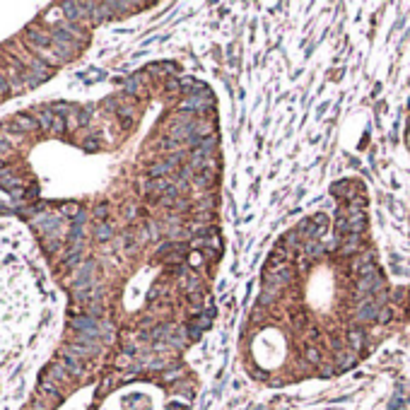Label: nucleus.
Returning <instances> with one entry per match:
<instances>
[{
    "mask_svg": "<svg viewBox=\"0 0 410 410\" xmlns=\"http://www.w3.org/2000/svg\"><path fill=\"white\" fill-rule=\"evenodd\" d=\"M347 343H350V350H352V352H360V350H362V343H364L362 328H350V333H347Z\"/></svg>",
    "mask_w": 410,
    "mask_h": 410,
    "instance_id": "nucleus-10",
    "label": "nucleus"
},
{
    "mask_svg": "<svg viewBox=\"0 0 410 410\" xmlns=\"http://www.w3.org/2000/svg\"><path fill=\"white\" fill-rule=\"evenodd\" d=\"M85 147H87V150H97V140H95V138H92V140H87Z\"/></svg>",
    "mask_w": 410,
    "mask_h": 410,
    "instance_id": "nucleus-32",
    "label": "nucleus"
},
{
    "mask_svg": "<svg viewBox=\"0 0 410 410\" xmlns=\"http://www.w3.org/2000/svg\"><path fill=\"white\" fill-rule=\"evenodd\" d=\"M210 104H213V97H210V95H193V97H186V102H183V111L196 114V111L210 109Z\"/></svg>",
    "mask_w": 410,
    "mask_h": 410,
    "instance_id": "nucleus-4",
    "label": "nucleus"
},
{
    "mask_svg": "<svg viewBox=\"0 0 410 410\" xmlns=\"http://www.w3.org/2000/svg\"><path fill=\"white\" fill-rule=\"evenodd\" d=\"M300 241H304V237L300 234V229H290V232L283 237V241H280V244H285L290 251H294V249L300 246Z\"/></svg>",
    "mask_w": 410,
    "mask_h": 410,
    "instance_id": "nucleus-11",
    "label": "nucleus"
},
{
    "mask_svg": "<svg viewBox=\"0 0 410 410\" xmlns=\"http://www.w3.org/2000/svg\"><path fill=\"white\" fill-rule=\"evenodd\" d=\"M391 319H394V311H391L388 307H381V309H379V316H377L379 324H388Z\"/></svg>",
    "mask_w": 410,
    "mask_h": 410,
    "instance_id": "nucleus-23",
    "label": "nucleus"
},
{
    "mask_svg": "<svg viewBox=\"0 0 410 410\" xmlns=\"http://www.w3.org/2000/svg\"><path fill=\"white\" fill-rule=\"evenodd\" d=\"M360 249H362L360 234H345V237H340V241H338L340 256H352V253H357Z\"/></svg>",
    "mask_w": 410,
    "mask_h": 410,
    "instance_id": "nucleus-5",
    "label": "nucleus"
},
{
    "mask_svg": "<svg viewBox=\"0 0 410 410\" xmlns=\"http://www.w3.org/2000/svg\"><path fill=\"white\" fill-rule=\"evenodd\" d=\"M166 89H169V92H179V89H181V80H166Z\"/></svg>",
    "mask_w": 410,
    "mask_h": 410,
    "instance_id": "nucleus-28",
    "label": "nucleus"
},
{
    "mask_svg": "<svg viewBox=\"0 0 410 410\" xmlns=\"http://www.w3.org/2000/svg\"><path fill=\"white\" fill-rule=\"evenodd\" d=\"M196 326L198 328H200V331H208V328H210V316H198L196 319Z\"/></svg>",
    "mask_w": 410,
    "mask_h": 410,
    "instance_id": "nucleus-25",
    "label": "nucleus"
},
{
    "mask_svg": "<svg viewBox=\"0 0 410 410\" xmlns=\"http://www.w3.org/2000/svg\"><path fill=\"white\" fill-rule=\"evenodd\" d=\"M408 314H410V311H408Z\"/></svg>",
    "mask_w": 410,
    "mask_h": 410,
    "instance_id": "nucleus-36",
    "label": "nucleus"
},
{
    "mask_svg": "<svg viewBox=\"0 0 410 410\" xmlns=\"http://www.w3.org/2000/svg\"><path fill=\"white\" fill-rule=\"evenodd\" d=\"M186 333H189V338H191V340H198L203 331H200V328H198L196 324H191V326H189V331H186Z\"/></svg>",
    "mask_w": 410,
    "mask_h": 410,
    "instance_id": "nucleus-27",
    "label": "nucleus"
},
{
    "mask_svg": "<svg viewBox=\"0 0 410 410\" xmlns=\"http://www.w3.org/2000/svg\"><path fill=\"white\" fill-rule=\"evenodd\" d=\"M379 304L374 297H367V300L357 302V311H355V319L360 321V324H369V321H377L379 316Z\"/></svg>",
    "mask_w": 410,
    "mask_h": 410,
    "instance_id": "nucleus-2",
    "label": "nucleus"
},
{
    "mask_svg": "<svg viewBox=\"0 0 410 410\" xmlns=\"http://www.w3.org/2000/svg\"><path fill=\"white\" fill-rule=\"evenodd\" d=\"M0 183H3V189H8L10 193L15 198L22 196V189H20V181H17L15 176H10L8 169H0Z\"/></svg>",
    "mask_w": 410,
    "mask_h": 410,
    "instance_id": "nucleus-6",
    "label": "nucleus"
},
{
    "mask_svg": "<svg viewBox=\"0 0 410 410\" xmlns=\"http://www.w3.org/2000/svg\"><path fill=\"white\" fill-rule=\"evenodd\" d=\"M53 119H55V114H51V111H41L39 116H36V121L41 123V128H46V131L53 128Z\"/></svg>",
    "mask_w": 410,
    "mask_h": 410,
    "instance_id": "nucleus-18",
    "label": "nucleus"
},
{
    "mask_svg": "<svg viewBox=\"0 0 410 410\" xmlns=\"http://www.w3.org/2000/svg\"><path fill=\"white\" fill-rule=\"evenodd\" d=\"M355 183H350V181H338V183H333L331 186V193L336 198H345V200H350L352 198V193H355V189H352Z\"/></svg>",
    "mask_w": 410,
    "mask_h": 410,
    "instance_id": "nucleus-7",
    "label": "nucleus"
},
{
    "mask_svg": "<svg viewBox=\"0 0 410 410\" xmlns=\"http://www.w3.org/2000/svg\"><path fill=\"white\" fill-rule=\"evenodd\" d=\"M106 215H109V208H106V205H97L95 208V217L97 220H106Z\"/></svg>",
    "mask_w": 410,
    "mask_h": 410,
    "instance_id": "nucleus-26",
    "label": "nucleus"
},
{
    "mask_svg": "<svg viewBox=\"0 0 410 410\" xmlns=\"http://www.w3.org/2000/svg\"><path fill=\"white\" fill-rule=\"evenodd\" d=\"M215 145H217V138H215V135H210V138H203V140L198 142V150L196 152H200L203 157L210 159V155L215 152Z\"/></svg>",
    "mask_w": 410,
    "mask_h": 410,
    "instance_id": "nucleus-14",
    "label": "nucleus"
},
{
    "mask_svg": "<svg viewBox=\"0 0 410 410\" xmlns=\"http://www.w3.org/2000/svg\"><path fill=\"white\" fill-rule=\"evenodd\" d=\"M29 41H32V44H36L39 48L51 46V36H46V34H39V32H29Z\"/></svg>",
    "mask_w": 410,
    "mask_h": 410,
    "instance_id": "nucleus-17",
    "label": "nucleus"
},
{
    "mask_svg": "<svg viewBox=\"0 0 410 410\" xmlns=\"http://www.w3.org/2000/svg\"><path fill=\"white\" fill-rule=\"evenodd\" d=\"M169 169H172V166L166 164V162H159V164H155V166L150 169V176H152V179H162V176H164Z\"/></svg>",
    "mask_w": 410,
    "mask_h": 410,
    "instance_id": "nucleus-20",
    "label": "nucleus"
},
{
    "mask_svg": "<svg viewBox=\"0 0 410 410\" xmlns=\"http://www.w3.org/2000/svg\"><path fill=\"white\" fill-rule=\"evenodd\" d=\"M403 294H405V290H396V292H394V300H396V302H401V300H403Z\"/></svg>",
    "mask_w": 410,
    "mask_h": 410,
    "instance_id": "nucleus-34",
    "label": "nucleus"
},
{
    "mask_svg": "<svg viewBox=\"0 0 410 410\" xmlns=\"http://www.w3.org/2000/svg\"><path fill=\"white\" fill-rule=\"evenodd\" d=\"M292 283V268L285 266L280 270H263V287H275V290H283Z\"/></svg>",
    "mask_w": 410,
    "mask_h": 410,
    "instance_id": "nucleus-1",
    "label": "nucleus"
},
{
    "mask_svg": "<svg viewBox=\"0 0 410 410\" xmlns=\"http://www.w3.org/2000/svg\"><path fill=\"white\" fill-rule=\"evenodd\" d=\"M355 362H357V352H352V350H345V352L338 355V369H350Z\"/></svg>",
    "mask_w": 410,
    "mask_h": 410,
    "instance_id": "nucleus-15",
    "label": "nucleus"
},
{
    "mask_svg": "<svg viewBox=\"0 0 410 410\" xmlns=\"http://www.w3.org/2000/svg\"><path fill=\"white\" fill-rule=\"evenodd\" d=\"M333 369H336L333 364H324V367H321V374H324V377H331V374H333Z\"/></svg>",
    "mask_w": 410,
    "mask_h": 410,
    "instance_id": "nucleus-30",
    "label": "nucleus"
},
{
    "mask_svg": "<svg viewBox=\"0 0 410 410\" xmlns=\"http://www.w3.org/2000/svg\"><path fill=\"white\" fill-rule=\"evenodd\" d=\"M304 253H307L309 258H321L326 253V246L319 239H309V241H304Z\"/></svg>",
    "mask_w": 410,
    "mask_h": 410,
    "instance_id": "nucleus-9",
    "label": "nucleus"
},
{
    "mask_svg": "<svg viewBox=\"0 0 410 410\" xmlns=\"http://www.w3.org/2000/svg\"><path fill=\"white\" fill-rule=\"evenodd\" d=\"M159 145H162V150H176V147H181V142H176L174 138H164Z\"/></svg>",
    "mask_w": 410,
    "mask_h": 410,
    "instance_id": "nucleus-24",
    "label": "nucleus"
},
{
    "mask_svg": "<svg viewBox=\"0 0 410 410\" xmlns=\"http://www.w3.org/2000/svg\"><path fill=\"white\" fill-rule=\"evenodd\" d=\"M63 367H65V371H70L72 377H80V374H82V364H80V362H78V357L70 355V352H65Z\"/></svg>",
    "mask_w": 410,
    "mask_h": 410,
    "instance_id": "nucleus-13",
    "label": "nucleus"
},
{
    "mask_svg": "<svg viewBox=\"0 0 410 410\" xmlns=\"http://www.w3.org/2000/svg\"><path fill=\"white\" fill-rule=\"evenodd\" d=\"M277 297H280V290H275V287H263V292H260V297H258V307H270Z\"/></svg>",
    "mask_w": 410,
    "mask_h": 410,
    "instance_id": "nucleus-12",
    "label": "nucleus"
},
{
    "mask_svg": "<svg viewBox=\"0 0 410 410\" xmlns=\"http://www.w3.org/2000/svg\"><path fill=\"white\" fill-rule=\"evenodd\" d=\"M181 285H183V290L189 292V294H193V292H200V290H203V287H200V280H198L196 275H186Z\"/></svg>",
    "mask_w": 410,
    "mask_h": 410,
    "instance_id": "nucleus-16",
    "label": "nucleus"
},
{
    "mask_svg": "<svg viewBox=\"0 0 410 410\" xmlns=\"http://www.w3.org/2000/svg\"><path fill=\"white\" fill-rule=\"evenodd\" d=\"M304 357H307L309 362H314V364L321 362V352H319V347H307V350H304Z\"/></svg>",
    "mask_w": 410,
    "mask_h": 410,
    "instance_id": "nucleus-22",
    "label": "nucleus"
},
{
    "mask_svg": "<svg viewBox=\"0 0 410 410\" xmlns=\"http://www.w3.org/2000/svg\"><path fill=\"white\" fill-rule=\"evenodd\" d=\"M8 213H10V210H8V208H5L3 203H0V215H8Z\"/></svg>",
    "mask_w": 410,
    "mask_h": 410,
    "instance_id": "nucleus-35",
    "label": "nucleus"
},
{
    "mask_svg": "<svg viewBox=\"0 0 410 410\" xmlns=\"http://www.w3.org/2000/svg\"><path fill=\"white\" fill-rule=\"evenodd\" d=\"M140 85H142V78L140 75H135V78H131L126 82V92H131V95H135L138 89H140Z\"/></svg>",
    "mask_w": 410,
    "mask_h": 410,
    "instance_id": "nucleus-21",
    "label": "nucleus"
},
{
    "mask_svg": "<svg viewBox=\"0 0 410 410\" xmlns=\"http://www.w3.org/2000/svg\"><path fill=\"white\" fill-rule=\"evenodd\" d=\"M95 237L99 239V241H106V239L111 237V227L106 225V222H99V225H97V229H95Z\"/></svg>",
    "mask_w": 410,
    "mask_h": 410,
    "instance_id": "nucleus-19",
    "label": "nucleus"
},
{
    "mask_svg": "<svg viewBox=\"0 0 410 410\" xmlns=\"http://www.w3.org/2000/svg\"><path fill=\"white\" fill-rule=\"evenodd\" d=\"M0 92H8V80L0 75Z\"/></svg>",
    "mask_w": 410,
    "mask_h": 410,
    "instance_id": "nucleus-33",
    "label": "nucleus"
},
{
    "mask_svg": "<svg viewBox=\"0 0 410 410\" xmlns=\"http://www.w3.org/2000/svg\"><path fill=\"white\" fill-rule=\"evenodd\" d=\"M15 126H20V131H36L39 128V121L29 116V114H15Z\"/></svg>",
    "mask_w": 410,
    "mask_h": 410,
    "instance_id": "nucleus-8",
    "label": "nucleus"
},
{
    "mask_svg": "<svg viewBox=\"0 0 410 410\" xmlns=\"http://www.w3.org/2000/svg\"><path fill=\"white\" fill-rule=\"evenodd\" d=\"M166 410H189L186 405H181V403H169L166 405Z\"/></svg>",
    "mask_w": 410,
    "mask_h": 410,
    "instance_id": "nucleus-31",
    "label": "nucleus"
},
{
    "mask_svg": "<svg viewBox=\"0 0 410 410\" xmlns=\"http://www.w3.org/2000/svg\"><path fill=\"white\" fill-rule=\"evenodd\" d=\"M63 213H68V215H80V208L75 203H70V205H63Z\"/></svg>",
    "mask_w": 410,
    "mask_h": 410,
    "instance_id": "nucleus-29",
    "label": "nucleus"
},
{
    "mask_svg": "<svg viewBox=\"0 0 410 410\" xmlns=\"http://www.w3.org/2000/svg\"><path fill=\"white\" fill-rule=\"evenodd\" d=\"M364 227H367V215H364V210H357V208H350V205H347V234H362Z\"/></svg>",
    "mask_w": 410,
    "mask_h": 410,
    "instance_id": "nucleus-3",
    "label": "nucleus"
}]
</instances>
